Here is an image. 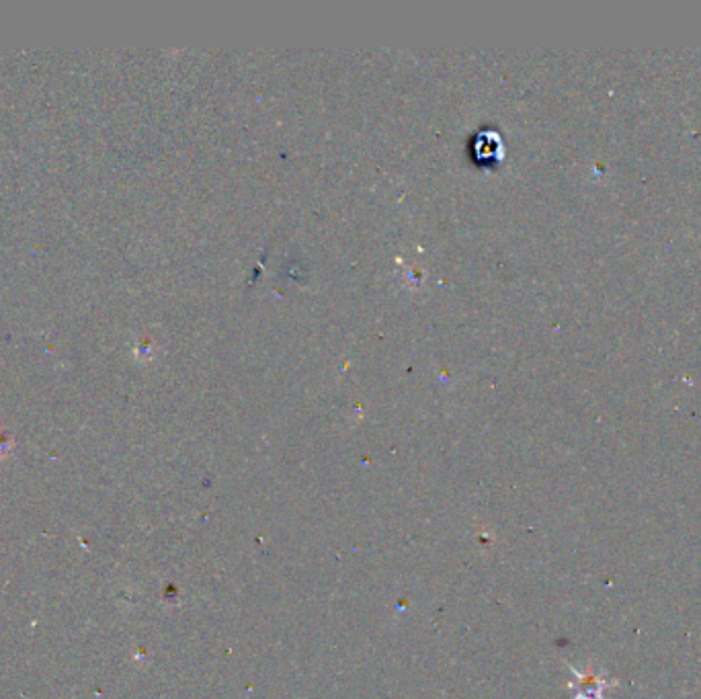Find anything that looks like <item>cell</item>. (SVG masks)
<instances>
[{
  "mask_svg": "<svg viewBox=\"0 0 701 699\" xmlns=\"http://www.w3.org/2000/svg\"><path fill=\"white\" fill-rule=\"evenodd\" d=\"M570 669V673L574 675V681L570 683V687L574 689V697L572 699H605V689L615 687V681H607L605 675L589 669V671H579L572 665H566Z\"/></svg>",
  "mask_w": 701,
  "mask_h": 699,
  "instance_id": "1",
  "label": "cell"
}]
</instances>
